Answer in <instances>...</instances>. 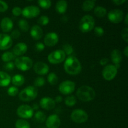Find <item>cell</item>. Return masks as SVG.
<instances>
[{"label":"cell","instance_id":"cell-12","mask_svg":"<svg viewBox=\"0 0 128 128\" xmlns=\"http://www.w3.org/2000/svg\"><path fill=\"white\" fill-rule=\"evenodd\" d=\"M124 12L122 10H118V9H115V10H111L109 12L108 18L109 20L111 22L113 23H120L121 22L123 19Z\"/></svg>","mask_w":128,"mask_h":128},{"label":"cell","instance_id":"cell-38","mask_svg":"<svg viewBox=\"0 0 128 128\" xmlns=\"http://www.w3.org/2000/svg\"><path fill=\"white\" fill-rule=\"evenodd\" d=\"M94 33L98 37L102 36L104 33V31L103 28L100 26H96L94 28Z\"/></svg>","mask_w":128,"mask_h":128},{"label":"cell","instance_id":"cell-13","mask_svg":"<svg viewBox=\"0 0 128 128\" xmlns=\"http://www.w3.org/2000/svg\"><path fill=\"white\" fill-rule=\"evenodd\" d=\"M12 40L11 36L6 34H0V50H6L12 46Z\"/></svg>","mask_w":128,"mask_h":128},{"label":"cell","instance_id":"cell-16","mask_svg":"<svg viewBox=\"0 0 128 128\" xmlns=\"http://www.w3.org/2000/svg\"><path fill=\"white\" fill-rule=\"evenodd\" d=\"M40 105L42 109L45 110H51L54 108L56 102L53 99L49 97L42 98L40 102Z\"/></svg>","mask_w":128,"mask_h":128},{"label":"cell","instance_id":"cell-36","mask_svg":"<svg viewBox=\"0 0 128 128\" xmlns=\"http://www.w3.org/2000/svg\"><path fill=\"white\" fill-rule=\"evenodd\" d=\"M34 84L36 87H41L45 84L44 78L42 77H38L35 79L34 81Z\"/></svg>","mask_w":128,"mask_h":128},{"label":"cell","instance_id":"cell-5","mask_svg":"<svg viewBox=\"0 0 128 128\" xmlns=\"http://www.w3.org/2000/svg\"><path fill=\"white\" fill-rule=\"evenodd\" d=\"M14 66L22 71H26L32 67V60L27 56H20L15 59Z\"/></svg>","mask_w":128,"mask_h":128},{"label":"cell","instance_id":"cell-32","mask_svg":"<svg viewBox=\"0 0 128 128\" xmlns=\"http://www.w3.org/2000/svg\"><path fill=\"white\" fill-rule=\"evenodd\" d=\"M47 79L49 83L51 85H56L58 83V76L54 72H51V73L49 74Z\"/></svg>","mask_w":128,"mask_h":128},{"label":"cell","instance_id":"cell-2","mask_svg":"<svg viewBox=\"0 0 128 128\" xmlns=\"http://www.w3.org/2000/svg\"><path fill=\"white\" fill-rule=\"evenodd\" d=\"M76 96L78 99L84 102H89L94 99L96 92L93 88L88 86H82L78 89Z\"/></svg>","mask_w":128,"mask_h":128},{"label":"cell","instance_id":"cell-43","mask_svg":"<svg viewBox=\"0 0 128 128\" xmlns=\"http://www.w3.org/2000/svg\"><path fill=\"white\" fill-rule=\"evenodd\" d=\"M11 37L13 38H14V39H17L20 37V35H21V33H20V32L19 30H13L12 32H11Z\"/></svg>","mask_w":128,"mask_h":128},{"label":"cell","instance_id":"cell-28","mask_svg":"<svg viewBox=\"0 0 128 128\" xmlns=\"http://www.w3.org/2000/svg\"><path fill=\"white\" fill-rule=\"evenodd\" d=\"M15 127L16 128H30V124L26 120L20 119L16 121Z\"/></svg>","mask_w":128,"mask_h":128},{"label":"cell","instance_id":"cell-26","mask_svg":"<svg viewBox=\"0 0 128 128\" xmlns=\"http://www.w3.org/2000/svg\"><path fill=\"white\" fill-rule=\"evenodd\" d=\"M94 12L95 15L98 16V17L102 18L106 15L107 10H106L105 8L102 7V6H98L95 8L94 10Z\"/></svg>","mask_w":128,"mask_h":128},{"label":"cell","instance_id":"cell-29","mask_svg":"<svg viewBox=\"0 0 128 128\" xmlns=\"http://www.w3.org/2000/svg\"><path fill=\"white\" fill-rule=\"evenodd\" d=\"M34 119L38 122L42 123V122H44L45 120H46V115L43 112L41 111H38L34 114Z\"/></svg>","mask_w":128,"mask_h":128},{"label":"cell","instance_id":"cell-40","mask_svg":"<svg viewBox=\"0 0 128 128\" xmlns=\"http://www.w3.org/2000/svg\"><path fill=\"white\" fill-rule=\"evenodd\" d=\"M121 36H122V39L126 41V42H128V28H125L122 30V32H121Z\"/></svg>","mask_w":128,"mask_h":128},{"label":"cell","instance_id":"cell-25","mask_svg":"<svg viewBox=\"0 0 128 128\" xmlns=\"http://www.w3.org/2000/svg\"><path fill=\"white\" fill-rule=\"evenodd\" d=\"M96 4V1L94 0H86L84 1L82 5V10L84 11H90L93 9Z\"/></svg>","mask_w":128,"mask_h":128},{"label":"cell","instance_id":"cell-31","mask_svg":"<svg viewBox=\"0 0 128 128\" xmlns=\"http://www.w3.org/2000/svg\"><path fill=\"white\" fill-rule=\"evenodd\" d=\"M64 102L66 106L69 107L74 106L76 104V99L74 96H69L65 98Z\"/></svg>","mask_w":128,"mask_h":128},{"label":"cell","instance_id":"cell-18","mask_svg":"<svg viewBox=\"0 0 128 128\" xmlns=\"http://www.w3.org/2000/svg\"><path fill=\"white\" fill-rule=\"evenodd\" d=\"M28 46L24 42L17 43L13 48L12 53L16 56H21L27 51Z\"/></svg>","mask_w":128,"mask_h":128},{"label":"cell","instance_id":"cell-39","mask_svg":"<svg viewBox=\"0 0 128 128\" xmlns=\"http://www.w3.org/2000/svg\"><path fill=\"white\" fill-rule=\"evenodd\" d=\"M8 8V5L6 2L0 1V12H5Z\"/></svg>","mask_w":128,"mask_h":128},{"label":"cell","instance_id":"cell-47","mask_svg":"<svg viewBox=\"0 0 128 128\" xmlns=\"http://www.w3.org/2000/svg\"><path fill=\"white\" fill-rule=\"evenodd\" d=\"M62 101V97H61V96H57L56 97V98H55V100H54V101L55 102H61V101Z\"/></svg>","mask_w":128,"mask_h":128},{"label":"cell","instance_id":"cell-30","mask_svg":"<svg viewBox=\"0 0 128 128\" xmlns=\"http://www.w3.org/2000/svg\"><path fill=\"white\" fill-rule=\"evenodd\" d=\"M18 26L24 32H27L30 28V26H29V23L26 20H23V19H21L18 22Z\"/></svg>","mask_w":128,"mask_h":128},{"label":"cell","instance_id":"cell-23","mask_svg":"<svg viewBox=\"0 0 128 128\" xmlns=\"http://www.w3.org/2000/svg\"><path fill=\"white\" fill-rule=\"evenodd\" d=\"M68 8V3L64 0H60L56 2V10L58 13L64 14Z\"/></svg>","mask_w":128,"mask_h":128},{"label":"cell","instance_id":"cell-21","mask_svg":"<svg viewBox=\"0 0 128 128\" xmlns=\"http://www.w3.org/2000/svg\"><path fill=\"white\" fill-rule=\"evenodd\" d=\"M11 81V76L6 72L0 71V86L6 87L10 84Z\"/></svg>","mask_w":128,"mask_h":128},{"label":"cell","instance_id":"cell-19","mask_svg":"<svg viewBox=\"0 0 128 128\" xmlns=\"http://www.w3.org/2000/svg\"><path fill=\"white\" fill-rule=\"evenodd\" d=\"M30 34L31 36L35 40H39L42 37L43 35V31L42 29L38 25H34L32 26L30 31Z\"/></svg>","mask_w":128,"mask_h":128},{"label":"cell","instance_id":"cell-10","mask_svg":"<svg viewBox=\"0 0 128 128\" xmlns=\"http://www.w3.org/2000/svg\"><path fill=\"white\" fill-rule=\"evenodd\" d=\"M118 73V69L114 65H107L103 69L102 72V76L107 81H111L116 77Z\"/></svg>","mask_w":128,"mask_h":128},{"label":"cell","instance_id":"cell-49","mask_svg":"<svg viewBox=\"0 0 128 128\" xmlns=\"http://www.w3.org/2000/svg\"><path fill=\"white\" fill-rule=\"evenodd\" d=\"M32 110H38V108H39L38 105L37 104H34L33 106H32Z\"/></svg>","mask_w":128,"mask_h":128},{"label":"cell","instance_id":"cell-20","mask_svg":"<svg viewBox=\"0 0 128 128\" xmlns=\"http://www.w3.org/2000/svg\"><path fill=\"white\" fill-rule=\"evenodd\" d=\"M1 28L3 32H10L13 28L12 21L10 18H4L1 21Z\"/></svg>","mask_w":128,"mask_h":128},{"label":"cell","instance_id":"cell-45","mask_svg":"<svg viewBox=\"0 0 128 128\" xmlns=\"http://www.w3.org/2000/svg\"><path fill=\"white\" fill-rule=\"evenodd\" d=\"M108 61V59L106 58H102L100 60V64H101V66H105V65L107 64Z\"/></svg>","mask_w":128,"mask_h":128},{"label":"cell","instance_id":"cell-46","mask_svg":"<svg viewBox=\"0 0 128 128\" xmlns=\"http://www.w3.org/2000/svg\"><path fill=\"white\" fill-rule=\"evenodd\" d=\"M112 2L116 5H121L126 2V0H114Z\"/></svg>","mask_w":128,"mask_h":128},{"label":"cell","instance_id":"cell-48","mask_svg":"<svg viewBox=\"0 0 128 128\" xmlns=\"http://www.w3.org/2000/svg\"><path fill=\"white\" fill-rule=\"evenodd\" d=\"M124 54L125 55V56H126V57H128V46H126V47L125 48L124 50Z\"/></svg>","mask_w":128,"mask_h":128},{"label":"cell","instance_id":"cell-14","mask_svg":"<svg viewBox=\"0 0 128 128\" xmlns=\"http://www.w3.org/2000/svg\"><path fill=\"white\" fill-rule=\"evenodd\" d=\"M61 124V120L58 115L51 114L46 120V126L48 128H58Z\"/></svg>","mask_w":128,"mask_h":128},{"label":"cell","instance_id":"cell-4","mask_svg":"<svg viewBox=\"0 0 128 128\" xmlns=\"http://www.w3.org/2000/svg\"><path fill=\"white\" fill-rule=\"evenodd\" d=\"M95 25V21L93 17L90 15H85L81 19L79 24V28L82 32H88L93 30Z\"/></svg>","mask_w":128,"mask_h":128},{"label":"cell","instance_id":"cell-42","mask_svg":"<svg viewBox=\"0 0 128 128\" xmlns=\"http://www.w3.org/2000/svg\"><path fill=\"white\" fill-rule=\"evenodd\" d=\"M45 46L43 43L42 42H38L36 44V46H35V49H36V51H43L44 49Z\"/></svg>","mask_w":128,"mask_h":128},{"label":"cell","instance_id":"cell-7","mask_svg":"<svg viewBox=\"0 0 128 128\" xmlns=\"http://www.w3.org/2000/svg\"><path fill=\"white\" fill-rule=\"evenodd\" d=\"M66 58V54L61 50H58L50 54L48 56V61L51 64H56L63 62Z\"/></svg>","mask_w":128,"mask_h":128},{"label":"cell","instance_id":"cell-15","mask_svg":"<svg viewBox=\"0 0 128 128\" xmlns=\"http://www.w3.org/2000/svg\"><path fill=\"white\" fill-rule=\"evenodd\" d=\"M59 37L56 32H49L45 36L44 41L45 45L48 46H54L58 42Z\"/></svg>","mask_w":128,"mask_h":128},{"label":"cell","instance_id":"cell-41","mask_svg":"<svg viewBox=\"0 0 128 128\" xmlns=\"http://www.w3.org/2000/svg\"><path fill=\"white\" fill-rule=\"evenodd\" d=\"M12 13L16 16H20L22 14V9L20 8V7H14L12 10Z\"/></svg>","mask_w":128,"mask_h":128},{"label":"cell","instance_id":"cell-33","mask_svg":"<svg viewBox=\"0 0 128 128\" xmlns=\"http://www.w3.org/2000/svg\"><path fill=\"white\" fill-rule=\"evenodd\" d=\"M38 3L43 9H48L51 6V1L50 0H39Z\"/></svg>","mask_w":128,"mask_h":128},{"label":"cell","instance_id":"cell-6","mask_svg":"<svg viewBox=\"0 0 128 128\" xmlns=\"http://www.w3.org/2000/svg\"><path fill=\"white\" fill-rule=\"evenodd\" d=\"M71 118L73 122L81 124L87 121L88 120V115L83 110L76 109L71 112Z\"/></svg>","mask_w":128,"mask_h":128},{"label":"cell","instance_id":"cell-1","mask_svg":"<svg viewBox=\"0 0 128 128\" xmlns=\"http://www.w3.org/2000/svg\"><path fill=\"white\" fill-rule=\"evenodd\" d=\"M64 68L69 74L76 75L81 72L82 67L78 59L73 56H70L65 60Z\"/></svg>","mask_w":128,"mask_h":128},{"label":"cell","instance_id":"cell-24","mask_svg":"<svg viewBox=\"0 0 128 128\" xmlns=\"http://www.w3.org/2000/svg\"><path fill=\"white\" fill-rule=\"evenodd\" d=\"M11 81L12 83L13 84L14 86H21L24 83L25 79L22 75L20 74H15L13 77L11 79Z\"/></svg>","mask_w":128,"mask_h":128},{"label":"cell","instance_id":"cell-17","mask_svg":"<svg viewBox=\"0 0 128 128\" xmlns=\"http://www.w3.org/2000/svg\"><path fill=\"white\" fill-rule=\"evenodd\" d=\"M35 72L39 75H45L50 71V68L47 64L43 62H38L34 65Z\"/></svg>","mask_w":128,"mask_h":128},{"label":"cell","instance_id":"cell-8","mask_svg":"<svg viewBox=\"0 0 128 128\" xmlns=\"http://www.w3.org/2000/svg\"><path fill=\"white\" fill-rule=\"evenodd\" d=\"M19 117L23 119H30L33 116L34 110L31 106L27 104H22L19 106L16 111Z\"/></svg>","mask_w":128,"mask_h":128},{"label":"cell","instance_id":"cell-3","mask_svg":"<svg viewBox=\"0 0 128 128\" xmlns=\"http://www.w3.org/2000/svg\"><path fill=\"white\" fill-rule=\"evenodd\" d=\"M38 95V91L33 86H28L19 94V98L24 102H29L34 100Z\"/></svg>","mask_w":128,"mask_h":128},{"label":"cell","instance_id":"cell-35","mask_svg":"<svg viewBox=\"0 0 128 128\" xmlns=\"http://www.w3.org/2000/svg\"><path fill=\"white\" fill-rule=\"evenodd\" d=\"M63 50L62 51H64V52L65 53V54L69 55V56H71L72 54V53L73 52V48H72V46L70 44H64L63 46Z\"/></svg>","mask_w":128,"mask_h":128},{"label":"cell","instance_id":"cell-27","mask_svg":"<svg viewBox=\"0 0 128 128\" xmlns=\"http://www.w3.org/2000/svg\"><path fill=\"white\" fill-rule=\"evenodd\" d=\"M15 58H16V56L12 52H10V51L4 52L1 56V59H2V61L6 62H10L12 60H14Z\"/></svg>","mask_w":128,"mask_h":128},{"label":"cell","instance_id":"cell-22","mask_svg":"<svg viewBox=\"0 0 128 128\" xmlns=\"http://www.w3.org/2000/svg\"><path fill=\"white\" fill-rule=\"evenodd\" d=\"M111 60H112V62L115 65L120 64V62L122 61V54H121V51L118 49H115L112 51L111 54Z\"/></svg>","mask_w":128,"mask_h":128},{"label":"cell","instance_id":"cell-44","mask_svg":"<svg viewBox=\"0 0 128 128\" xmlns=\"http://www.w3.org/2000/svg\"><path fill=\"white\" fill-rule=\"evenodd\" d=\"M14 64L12 62H8L4 65V68L7 70H12L14 68Z\"/></svg>","mask_w":128,"mask_h":128},{"label":"cell","instance_id":"cell-34","mask_svg":"<svg viewBox=\"0 0 128 128\" xmlns=\"http://www.w3.org/2000/svg\"><path fill=\"white\" fill-rule=\"evenodd\" d=\"M49 22H50V18L45 15L41 16L38 20V23L42 26H46L49 23Z\"/></svg>","mask_w":128,"mask_h":128},{"label":"cell","instance_id":"cell-37","mask_svg":"<svg viewBox=\"0 0 128 128\" xmlns=\"http://www.w3.org/2000/svg\"><path fill=\"white\" fill-rule=\"evenodd\" d=\"M18 93V89L14 86H11L8 90V94L10 96H15Z\"/></svg>","mask_w":128,"mask_h":128},{"label":"cell","instance_id":"cell-50","mask_svg":"<svg viewBox=\"0 0 128 128\" xmlns=\"http://www.w3.org/2000/svg\"><path fill=\"white\" fill-rule=\"evenodd\" d=\"M128 14H127L126 15V17H125V20H124L125 24H126V26H127L128 24Z\"/></svg>","mask_w":128,"mask_h":128},{"label":"cell","instance_id":"cell-9","mask_svg":"<svg viewBox=\"0 0 128 128\" xmlns=\"http://www.w3.org/2000/svg\"><path fill=\"white\" fill-rule=\"evenodd\" d=\"M75 87L76 85L73 81L66 80L60 84L59 86V91L62 94H70L74 91Z\"/></svg>","mask_w":128,"mask_h":128},{"label":"cell","instance_id":"cell-11","mask_svg":"<svg viewBox=\"0 0 128 128\" xmlns=\"http://www.w3.org/2000/svg\"><path fill=\"white\" fill-rule=\"evenodd\" d=\"M40 14V10L38 6H28L22 10V15L26 18H36Z\"/></svg>","mask_w":128,"mask_h":128}]
</instances>
